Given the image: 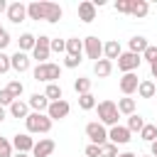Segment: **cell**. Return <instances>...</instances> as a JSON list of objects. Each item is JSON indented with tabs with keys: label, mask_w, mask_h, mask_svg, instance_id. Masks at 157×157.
<instances>
[{
	"label": "cell",
	"mask_w": 157,
	"mask_h": 157,
	"mask_svg": "<svg viewBox=\"0 0 157 157\" xmlns=\"http://www.w3.org/2000/svg\"><path fill=\"white\" fill-rule=\"evenodd\" d=\"M25 125H27V132L29 135H47L52 130V118L47 113H29L25 118Z\"/></svg>",
	"instance_id": "6da1fadb"
},
{
	"label": "cell",
	"mask_w": 157,
	"mask_h": 157,
	"mask_svg": "<svg viewBox=\"0 0 157 157\" xmlns=\"http://www.w3.org/2000/svg\"><path fill=\"white\" fill-rule=\"evenodd\" d=\"M96 108H98V123L101 125H105V128H113V125H118V118H120V113H118V105L113 103V101H101V103H96Z\"/></svg>",
	"instance_id": "7a4b0ae2"
},
{
	"label": "cell",
	"mask_w": 157,
	"mask_h": 157,
	"mask_svg": "<svg viewBox=\"0 0 157 157\" xmlns=\"http://www.w3.org/2000/svg\"><path fill=\"white\" fill-rule=\"evenodd\" d=\"M61 76V66L59 64H37L34 66V81H44V83H56V78Z\"/></svg>",
	"instance_id": "3957f363"
},
{
	"label": "cell",
	"mask_w": 157,
	"mask_h": 157,
	"mask_svg": "<svg viewBox=\"0 0 157 157\" xmlns=\"http://www.w3.org/2000/svg\"><path fill=\"white\" fill-rule=\"evenodd\" d=\"M86 135H88V140H91V145H105L108 142V128L105 125H101L98 120H93V123H88L86 125Z\"/></svg>",
	"instance_id": "277c9868"
},
{
	"label": "cell",
	"mask_w": 157,
	"mask_h": 157,
	"mask_svg": "<svg viewBox=\"0 0 157 157\" xmlns=\"http://www.w3.org/2000/svg\"><path fill=\"white\" fill-rule=\"evenodd\" d=\"M83 54H86L88 59H93V64H96L98 59H103V42H101L96 34H88V37L83 39Z\"/></svg>",
	"instance_id": "5b68a950"
},
{
	"label": "cell",
	"mask_w": 157,
	"mask_h": 157,
	"mask_svg": "<svg viewBox=\"0 0 157 157\" xmlns=\"http://www.w3.org/2000/svg\"><path fill=\"white\" fill-rule=\"evenodd\" d=\"M49 42H52V37H47V34H39V37H37V44H34V49H32V59H37V64H47V59H49V54H52Z\"/></svg>",
	"instance_id": "8992f818"
},
{
	"label": "cell",
	"mask_w": 157,
	"mask_h": 157,
	"mask_svg": "<svg viewBox=\"0 0 157 157\" xmlns=\"http://www.w3.org/2000/svg\"><path fill=\"white\" fill-rule=\"evenodd\" d=\"M140 64H142V56H137V54H132V52H123V54L118 56V69H120L123 74H132Z\"/></svg>",
	"instance_id": "52a82bcc"
},
{
	"label": "cell",
	"mask_w": 157,
	"mask_h": 157,
	"mask_svg": "<svg viewBox=\"0 0 157 157\" xmlns=\"http://www.w3.org/2000/svg\"><path fill=\"white\" fill-rule=\"evenodd\" d=\"M7 20L10 22H15V25H20V22H25L27 20V5L25 2H20V0H15V2H10L7 5Z\"/></svg>",
	"instance_id": "ba28073f"
},
{
	"label": "cell",
	"mask_w": 157,
	"mask_h": 157,
	"mask_svg": "<svg viewBox=\"0 0 157 157\" xmlns=\"http://www.w3.org/2000/svg\"><path fill=\"white\" fill-rule=\"evenodd\" d=\"M71 113V105L61 98V101H54V103H49V108H47V115L52 118V123L54 120H64L66 115Z\"/></svg>",
	"instance_id": "9c48e42d"
},
{
	"label": "cell",
	"mask_w": 157,
	"mask_h": 157,
	"mask_svg": "<svg viewBox=\"0 0 157 157\" xmlns=\"http://www.w3.org/2000/svg\"><path fill=\"white\" fill-rule=\"evenodd\" d=\"M130 130L125 128V125H113V128H108V142H113V145H128L130 142Z\"/></svg>",
	"instance_id": "30bf717a"
},
{
	"label": "cell",
	"mask_w": 157,
	"mask_h": 157,
	"mask_svg": "<svg viewBox=\"0 0 157 157\" xmlns=\"http://www.w3.org/2000/svg\"><path fill=\"white\" fill-rule=\"evenodd\" d=\"M10 142H12V150H15V152H27V155H29L32 147H34V137H32L29 132H17Z\"/></svg>",
	"instance_id": "8fae6325"
},
{
	"label": "cell",
	"mask_w": 157,
	"mask_h": 157,
	"mask_svg": "<svg viewBox=\"0 0 157 157\" xmlns=\"http://www.w3.org/2000/svg\"><path fill=\"white\" fill-rule=\"evenodd\" d=\"M118 86H120L123 96H132V93L137 91V86H140V78H137L135 71H132V74H123L120 81H118Z\"/></svg>",
	"instance_id": "7c38bea8"
},
{
	"label": "cell",
	"mask_w": 157,
	"mask_h": 157,
	"mask_svg": "<svg viewBox=\"0 0 157 157\" xmlns=\"http://www.w3.org/2000/svg\"><path fill=\"white\" fill-rule=\"evenodd\" d=\"M54 140L52 137H39L37 142H34V147H32V157H49L52 152H54Z\"/></svg>",
	"instance_id": "4fadbf2b"
},
{
	"label": "cell",
	"mask_w": 157,
	"mask_h": 157,
	"mask_svg": "<svg viewBox=\"0 0 157 157\" xmlns=\"http://www.w3.org/2000/svg\"><path fill=\"white\" fill-rule=\"evenodd\" d=\"M29 61H32V59H29V54H25V52H20V49H17V52L10 56V69H15L17 74H25V71L29 69Z\"/></svg>",
	"instance_id": "5bb4252c"
},
{
	"label": "cell",
	"mask_w": 157,
	"mask_h": 157,
	"mask_svg": "<svg viewBox=\"0 0 157 157\" xmlns=\"http://www.w3.org/2000/svg\"><path fill=\"white\" fill-rule=\"evenodd\" d=\"M61 15H64V10L56 5V2H49V0H44V22H59L61 20Z\"/></svg>",
	"instance_id": "9a60e30c"
},
{
	"label": "cell",
	"mask_w": 157,
	"mask_h": 157,
	"mask_svg": "<svg viewBox=\"0 0 157 157\" xmlns=\"http://www.w3.org/2000/svg\"><path fill=\"white\" fill-rule=\"evenodd\" d=\"M27 105L32 108V113H47L49 101H47V96H44V93H32V96H29V101H27Z\"/></svg>",
	"instance_id": "2e32d148"
},
{
	"label": "cell",
	"mask_w": 157,
	"mask_h": 157,
	"mask_svg": "<svg viewBox=\"0 0 157 157\" xmlns=\"http://www.w3.org/2000/svg\"><path fill=\"white\" fill-rule=\"evenodd\" d=\"M78 20H81V22H93V20H96V5H93L91 0L78 2Z\"/></svg>",
	"instance_id": "e0dca14e"
},
{
	"label": "cell",
	"mask_w": 157,
	"mask_h": 157,
	"mask_svg": "<svg viewBox=\"0 0 157 157\" xmlns=\"http://www.w3.org/2000/svg\"><path fill=\"white\" fill-rule=\"evenodd\" d=\"M147 12H150V2L147 0H130V15L132 17L142 20V17H147Z\"/></svg>",
	"instance_id": "ac0fdd59"
},
{
	"label": "cell",
	"mask_w": 157,
	"mask_h": 157,
	"mask_svg": "<svg viewBox=\"0 0 157 157\" xmlns=\"http://www.w3.org/2000/svg\"><path fill=\"white\" fill-rule=\"evenodd\" d=\"M128 52H132V54H137V56H142V52L150 47V42H147V37H142V34H135L130 42H128Z\"/></svg>",
	"instance_id": "d6986e66"
},
{
	"label": "cell",
	"mask_w": 157,
	"mask_h": 157,
	"mask_svg": "<svg viewBox=\"0 0 157 157\" xmlns=\"http://www.w3.org/2000/svg\"><path fill=\"white\" fill-rule=\"evenodd\" d=\"M123 54V49H120V44H118V39H108L105 44H103V59H108V61H113V59H118Z\"/></svg>",
	"instance_id": "ffe728a7"
},
{
	"label": "cell",
	"mask_w": 157,
	"mask_h": 157,
	"mask_svg": "<svg viewBox=\"0 0 157 157\" xmlns=\"http://www.w3.org/2000/svg\"><path fill=\"white\" fill-rule=\"evenodd\" d=\"M27 20H44V0H34L27 5Z\"/></svg>",
	"instance_id": "44dd1931"
},
{
	"label": "cell",
	"mask_w": 157,
	"mask_h": 157,
	"mask_svg": "<svg viewBox=\"0 0 157 157\" xmlns=\"http://www.w3.org/2000/svg\"><path fill=\"white\" fill-rule=\"evenodd\" d=\"M81 54H83V39L69 37L66 39V56H78L81 59Z\"/></svg>",
	"instance_id": "7402d4cb"
},
{
	"label": "cell",
	"mask_w": 157,
	"mask_h": 157,
	"mask_svg": "<svg viewBox=\"0 0 157 157\" xmlns=\"http://www.w3.org/2000/svg\"><path fill=\"white\" fill-rule=\"evenodd\" d=\"M10 115H12V118H17V120H20V118L25 120V118L29 115V105H27L25 101H20V98H17V101H12V105H10Z\"/></svg>",
	"instance_id": "603a6c76"
},
{
	"label": "cell",
	"mask_w": 157,
	"mask_h": 157,
	"mask_svg": "<svg viewBox=\"0 0 157 157\" xmlns=\"http://www.w3.org/2000/svg\"><path fill=\"white\" fill-rule=\"evenodd\" d=\"M110 71H113V61H108V59H98V61L93 64V74H96L98 78L110 76Z\"/></svg>",
	"instance_id": "cb8c5ba5"
},
{
	"label": "cell",
	"mask_w": 157,
	"mask_h": 157,
	"mask_svg": "<svg viewBox=\"0 0 157 157\" xmlns=\"http://www.w3.org/2000/svg\"><path fill=\"white\" fill-rule=\"evenodd\" d=\"M155 93H157L155 81H150V78L140 81V86H137V96H140V98H155Z\"/></svg>",
	"instance_id": "d4e9b609"
},
{
	"label": "cell",
	"mask_w": 157,
	"mask_h": 157,
	"mask_svg": "<svg viewBox=\"0 0 157 157\" xmlns=\"http://www.w3.org/2000/svg\"><path fill=\"white\" fill-rule=\"evenodd\" d=\"M17 44H20V52H32L34 49V44H37V37L32 34V32H25V34H20V39H17Z\"/></svg>",
	"instance_id": "484cf974"
},
{
	"label": "cell",
	"mask_w": 157,
	"mask_h": 157,
	"mask_svg": "<svg viewBox=\"0 0 157 157\" xmlns=\"http://www.w3.org/2000/svg\"><path fill=\"white\" fill-rule=\"evenodd\" d=\"M44 96H47V101H49V103H54V101H61V98H64V91H61V86H59V83H47Z\"/></svg>",
	"instance_id": "4316f807"
},
{
	"label": "cell",
	"mask_w": 157,
	"mask_h": 157,
	"mask_svg": "<svg viewBox=\"0 0 157 157\" xmlns=\"http://www.w3.org/2000/svg\"><path fill=\"white\" fill-rule=\"evenodd\" d=\"M115 105H118V113H120V115H132V113H135V98H130V96L120 98Z\"/></svg>",
	"instance_id": "83f0119b"
},
{
	"label": "cell",
	"mask_w": 157,
	"mask_h": 157,
	"mask_svg": "<svg viewBox=\"0 0 157 157\" xmlns=\"http://www.w3.org/2000/svg\"><path fill=\"white\" fill-rule=\"evenodd\" d=\"M130 132H140L142 128H145V120H142V115H137V113H132V115H128V125H125Z\"/></svg>",
	"instance_id": "f1b7e54d"
},
{
	"label": "cell",
	"mask_w": 157,
	"mask_h": 157,
	"mask_svg": "<svg viewBox=\"0 0 157 157\" xmlns=\"http://www.w3.org/2000/svg\"><path fill=\"white\" fill-rule=\"evenodd\" d=\"M74 91H76L78 96H83V93H91V78H86V76H78V78L74 81Z\"/></svg>",
	"instance_id": "f546056e"
},
{
	"label": "cell",
	"mask_w": 157,
	"mask_h": 157,
	"mask_svg": "<svg viewBox=\"0 0 157 157\" xmlns=\"http://www.w3.org/2000/svg\"><path fill=\"white\" fill-rule=\"evenodd\" d=\"M140 137H142L145 142H155V140H157V125H152V123H145V128L140 130Z\"/></svg>",
	"instance_id": "4dcf8cb0"
},
{
	"label": "cell",
	"mask_w": 157,
	"mask_h": 157,
	"mask_svg": "<svg viewBox=\"0 0 157 157\" xmlns=\"http://www.w3.org/2000/svg\"><path fill=\"white\" fill-rule=\"evenodd\" d=\"M78 108H81V110H93V108H96V96H93V93L78 96Z\"/></svg>",
	"instance_id": "1f68e13d"
},
{
	"label": "cell",
	"mask_w": 157,
	"mask_h": 157,
	"mask_svg": "<svg viewBox=\"0 0 157 157\" xmlns=\"http://www.w3.org/2000/svg\"><path fill=\"white\" fill-rule=\"evenodd\" d=\"M5 88L10 91V96H12V98H20V96L25 93V86H22V81H17V78H12V81H10Z\"/></svg>",
	"instance_id": "d6a6232c"
},
{
	"label": "cell",
	"mask_w": 157,
	"mask_h": 157,
	"mask_svg": "<svg viewBox=\"0 0 157 157\" xmlns=\"http://www.w3.org/2000/svg\"><path fill=\"white\" fill-rule=\"evenodd\" d=\"M101 157H118V145H113V142L101 145Z\"/></svg>",
	"instance_id": "836d02e7"
},
{
	"label": "cell",
	"mask_w": 157,
	"mask_h": 157,
	"mask_svg": "<svg viewBox=\"0 0 157 157\" xmlns=\"http://www.w3.org/2000/svg\"><path fill=\"white\" fill-rule=\"evenodd\" d=\"M0 157H12V142L7 137H0Z\"/></svg>",
	"instance_id": "e575fe53"
},
{
	"label": "cell",
	"mask_w": 157,
	"mask_h": 157,
	"mask_svg": "<svg viewBox=\"0 0 157 157\" xmlns=\"http://www.w3.org/2000/svg\"><path fill=\"white\" fill-rule=\"evenodd\" d=\"M142 59L147 61V64H152V61H157V47L155 44H150L145 52H142Z\"/></svg>",
	"instance_id": "d590c367"
},
{
	"label": "cell",
	"mask_w": 157,
	"mask_h": 157,
	"mask_svg": "<svg viewBox=\"0 0 157 157\" xmlns=\"http://www.w3.org/2000/svg\"><path fill=\"white\" fill-rule=\"evenodd\" d=\"M49 49H52V52H59V54L66 52V39H59V37L52 39V42H49Z\"/></svg>",
	"instance_id": "8d00e7d4"
},
{
	"label": "cell",
	"mask_w": 157,
	"mask_h": 157,
	"mask_svg": "<svg viewBox=\"0 0 157 157\" xmlns=\"http://www.w3.org/2000/svg\"><path fill=\"white\" fill-rule=\"evenodd\" d=\"M12 101H17V98H12L7 88H0V105H2V108H5V105L10 108V105H12Z\"/></svg>",
	"instance_id": "74e56055"
},
{
	"label": "cell",
	"mask_w": 157,
	"mask_h": 157,
	"mask_svg": "<svg viewBox=\"0 0 157 157\" xmlns=\"http://www.w3.org/2000/svg\"><path fill=\"white\" fill-rule=\"evenodd\" d=\"M115 12L130 15V0H118V2H115Z\"/></svg>",
	"instance_id": "f35d334b"
},
{
	"label": "cell",
	"mask_w": 157,
	"mask_h": 157,
	"mask_svg": "<svg viewBox=\"0 0 157 157\" xmlns=\"http://www.w3.org/2000/svg\"><path fill=\"white\" fill-rule=\"evenodd\" d=\"M7 71H10V56L0 52V74H7Z\"/></svg>",
	"instance_id": "ab89813d"
},
{
	"label": "cell",
	"mask_w": 157,
	"mask_h": 157,
	"mask_svg": "<svg viewBox=\"0 0 157 157\" xmlns=\"http://www.w3.org/2000/svg\"><path fill=\"white\" fill-rule=\"evenodd\" d=\"M81 61H83V59H78V56H66V59H64V66H66V69H76Z\"/></svg>",
	"instance_id": "60d3db41"
},
{
	"label": "cell",
	"mask_w": 157,
	"mask_h": 157,
	"mask_svg": "<svg viewBox=\"0 0 157 157\" xmlns=\"http://www.w3.org/2000/svg\"><path fill=\"white\" fill-rule=\"evenodd\" d=\"M86 157H101V147L98 145H88L86 147Z\"/></svg>",
	"instance_id": "b9f144b4"
},
{
	"label": "cell",
	"mask_w": 157,
	"mask_h": 157,
	"mask_svg": "<svg viewBox=\"0 0 157 157\" xmlns=\"http://www.w3.org/2000/svg\"><path fill=\"white\" fill-rule=\"evenodd\" d=\"M10 42H12V39H10V34H7V32H5V29H2V34H0V52H5V49H7V44H10Z\"/></svg>",
	"instance_id": "7bdbcfd3"
},
{
	"label": "cell",
	"mask_w": 157,
	"mask_h": 157,
	"mask_svg": "<svg viewBox=\"0 0 157 157\" xmlns=\"http://www.w3.org/2000/svg\"><path fill=\"white\" fill-rule=\"evenodd\" d=\"M150 157H157V140L150 142Z\"/></svg>",
	"instance_id": "ee69618b"
},
{
	"label": "cell",
	"mask_w": 157,
	"mask_h": 157,
	"mask_svg": "<svg viewBox=\"0 0 157 157\" xmlns=\"http://www.w3.org/2000/svg\"><path fill=\"white\" fill-rule=\"evenodd\" d=\"M150 74H152V78H157V61L150 64Z\"/></svg>",
	"instance_id": "f6af8a7d"
},
{
	"label": "cell",
	"mask_w": 157,
	"mask_h": 157,
	"mask_svg": "<svg viewBox=\"0 0 157 157\" xmlns=\"http://www.w3.org/2000/svg\"><path fill=\"white\" fill-rule=\"evenodd\" d=\"M2 12H7V2H5V0H0V15H2Z\"/></svg>",
	"instance_id": "bcb514c9"
},
{
	"label": "cell",
	"mask_w": 157,
	"mask_h": 157,
	"mask_svg": "<svg viewBox=\"0 0 157 157\" xmlns=\"http://www.w3.org/2000/svg\"><path fill=\"white\" fill-rule=\"evenodd\" d=\"M118 157H137L135 152H118Z\"/></svg>",
	"instance_id": "7dc6e473"
},
{
	"label": "cell",
	"mask_w": 157,
	"mask_h": 157,
	"mask_svg": "<svg viewBox=\"0 0 157 157\" xmlns=\"http://www.w3.org/2000/svg\"><path fill=\"white\" fill-rule=\"evenodd\" d=\"M5 115H7V113H5V108H2V105H0V123H2V120H5Z\"/></svg>",
	"instance_id": "c3c4849f"
},
{
	"label": "cell",
	"mask_w": 157,
	"mask_h": 157,
	"mask_svg": "<svg viewBox=\"0 0 157 157\" xmlns=\"http://www.w3.org/2000/svg\"><path fill=\"white\" fill-rule=\"evenodd\" d=\"M12 157H29L27 152H12Z\"/></svg>",
	"instance_id": "681fc988"
},
{
	"label": "cell",
	"mask_w": 157,
	"mask_h": 157,
	"mask_svg": "<svg viewBox=\"0 0 157 157\" xmlns=\"http://www.w3.org/2000/svg\"><path fill=\"white\" fill-rule=\"evenodd\" d=\"M137 157H150V155H137Z\"/></svg>",
	"instance_id": "f907efd6"
},
{
	"label": "cell",
	"mask_w": 157,
	"mask_h": 157,
	"mask_svg": "<svg viewBox=\"0 0 157 157\" xmlns=\"http://www.w3.org/2000/svg\"><path fill=\"white\" fill-rule=\"evenodd\" d=\"M0 34H2V27H0Z\"/></svg>",
	"instance_id": "816d5d0a"
},
{
	"label": "cell",
	"mask_w": 157,
	"mask_h": 157,
	"mask_svg": "<svg viewBox=\"0 0 157 157\" xmlns=\"http://www.w3.org/2000/svg\"><path fill=\"white\" fill-rule=\"evenodd\" d=\"M155 125H157V123H155Z\"/></svg>",
	"instance_id": "f5cc1de1"
}]
</instances>
